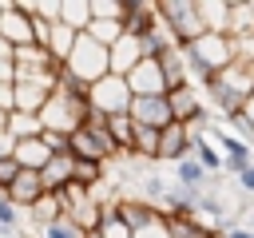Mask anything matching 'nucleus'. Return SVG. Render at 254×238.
<instances>
[{"label":"nucleus","mask_w":254,"mask_h":238,"mask_svg":"<svg viewBox=\"0 0 254 238\" xmlns=\"http://www.w3.org/2000/svg\"><path fill=\"white\" fill-rule=\"evenodd\" d=\"M198 12H202L206 32L230 36V4H222V0H198Z\"/></svg>","instance_id":"dca6fc26"},{"label":"nucleus","mask_w":254,"mask_h":238,"mask_svg":"<svg viewBox=\"0 0 254 238\" xmlns=\"http://www.w3.org/2000/svg\"><path fill=\"white\" fill-rule=\"evenodd\" d=\"M0 60H16V48H12L4 36H0Z\"/></svg>","instance_id":"72a5a7b5"},{"label":"nucleus","mask_w":254,"mask_h":238,"mask_svg":"<svg viewBox=\"0 0 254 238\" xmlns=\"http://www.w3.org/2000/svg\"><path fill=\"white\" fill-rule=\"evenodd\" d=\"M12 159L20 163V171H40V175H44V171H48V163L56 159V151H52V147L44 143V135H40V139H20Z\"/></svg>","instance_id":"ddd939ff"},{"label":"nucleus","mask_w":254,"mask_h":238,"mask_svg":"<svg viewBox=\"0 0 254 238\" xmlns=\"http://www.w3.org/2000/svg\"><path fill=\"white\" fill-rule=\"evenodd\" d=\"M60 24H67L75 32H87V24H91V0H60Z\"/></svg>","instance_id":"a211bd4d"},{"label":"nucleus","mask_w":254,"mask_h":238,"mask_svg":"<svg viewBox=\"0 0 254 238\" xmlns=\"http://www.w3.org/2000/svg\"><path fill=\"white\" fill-rule=\"evenodd\" d=\"M87 238H103V234H99V230H91V234H87Z\"/></svg>","instance_id":"4c0bfd02"},{"label":"nucleus","mask_w":254,"mask_h":238,"mask_svg":"<svg viewBox=\"0 0 254 238\" xmlns=\"http://www.w3.org/2000/svg\"><path fill=\"white\" fill-rule=\"evenodd\" d=\"M222 234H226V238H254V230H250V226H238V222H230Z\"/></svg>","instance_id":"2f4dec72"},{"label":"nucleus","mask_w":254,"mask_h":238,"mask_svg":"<svg viewBox=\"0 0 254 238\" xmlns=\"http://www.w3.org/2000/svg\"><path fill=\"white\" fill-rule=\"evenodd\" d=\"M40 119H44V131H56V135H75V131H83L87 127V119H91V103L83 99V95H71V91H60L56 87V95H52V103L40 111Z\"/></svg>","instance_id":"f03ea898"},{"label":"nucleus","mask_w":254,"mask_h":238,"mask_svg":"<svg viewBox=\"0 0 254 238\" xmlns=\"http://www.w3.org/2000/svg\"><path fill=\"white\" fill-rule=\"evenodd\" d=\"M0 226L4 230H20V206L8 194H0Z\"/></svg>","instance_id":"bb28decb"},{"label":"nucleus","mask_w":254,"mask_h":238,"mask_svg":"<svg viewBox=\"0 0 254 238\" xmlns=\"http://www.w3.org/2000/svg\"><path fill=\"white\" fill-rule=\"evenodd\" d=\"M115 214H119L131 230H143V226H151L163 210H159V206H151V202H147V198H139V194H123V202L115 206Z\"/></svg>","instance_id":"4468645a"},{"label":"nucleus","mask_w":254,"mask_h":238,"mask_svg":"<svg viewBox=\"0 0 254 238\" xmlns=\"http://www.w3.org/2000/svg\"><path fill=\"white\" fill-rule=\"evenodd\" d=\"M246 115H250V123H254V95H250V103H246Z\"/></svg>","instance_id":"c9c22d12"},{"label":"nucleus","mask_w":254,"mask_h":238,"mask_svg":"<svg viewBox=\"0 0 254 238\" xmlns=\"http://www.w3.org/2000/svg\"><path fill=\"white\" fill-rule=\"evenodd\" d=\"M131 119L139 127H151V131H167L175 123V111H171V99L167 95H135L131 103Z\"/></svg>","instance_id":"6e6552de"},{"label":"nucleus","mask_w":254,"mask_h":238,"mask_svg":"<svg viewBox=\"0 0 254 238\" xmlns=\"http://www.w3.org/2000/svg\"><path fill=\"white\" fill-rule=\"evenodd\" d=\"M0 111H16V83H0Z\"/></svg>","instance_id":"c756f323"},{"label":"nucleus","mask_w":254,"mask_h":238,"mask_svg":"<svg viewBox=\"0 0 254 238\" xmlns=\"http://www.w3.org/2000/svg\"><path fill=\"white\" fill-rule=\"evenodd\" d=\"M4 4H8V0H0V16H4Z\"/></svg>","instance_id":"58836bf2"},{"label":"nucleus","mask_w":254,"mask_h":238,"mask_svg":"<svg viewBox=\"0 0 254 238\" xmlns=\"http://www.w3.org/2000/svg\"><path fill=\"white\" fill-rule=\"evenodd\" d=\"M99 234H103V238H135V230H131V226H127V222L115 214V210H107V214H103Z\"/></svg>","instance_id":"393cba45"},{"label":"nucleus","mask_w":254,"mask_h":238,"mask_svg":"<svg viewBox=\"0 0 254 238\" xmlns=\"http://www.w3.org/2000/svg\"><path fill=\"white\" fill-rule=\"evenodd\" d=\"M103 167H107V163H95V159H75V182H79V186H87V190H95V186L103 182Z\"/></svg>","instance_id":"5701e85b"},{"label":"nucleus","mask_w":254,"mask_h":238,"mask_svg":"<svg viewBox=\"0 0 254 238\" xmlns=\"http://www.w3.org/2000/svg\"><path fill=\"white\" fill-rule=\"evenodd\" d=\"M246 226H250V230H254V210H246Z\"/></svg>","instance_id":"e433bc0d"},{"label":"nucleus","mask_w":254,"mask_h":238,"mask_svg":"<svg viewBox=\"0 0 254 238\" xmlns=\"http://www.w3.org/2000/svg\"><path fill=\"white\" fill-rule=\"evenodd\" d=\"M75 79H83L87 87H95L103 75H111V48H103V44H95L87 32L79 36V44H75V52H71V60L64 63Z\"/></svg>","instance_id":"20e7f679"},{"label":"nucleus","mask_w":254,"mask_h":238,"mask_svg":"<svg viewBox=\"0 0 254 238\" xmlns=\"http://www.w3.org/2000/svg\"><path fill=\"white\" fill-rule=\"evenodd\" d=\"M8 135H12L16 143H20V139H40V135H44V119H40V115H28V111H12Z\"/></svg>","instance_id":"aec40b11"},{"label":"nucleus","mask_w":254,"mask_h":238,"mask_svg":"<svg viewBox=\"0 0 254 238\" xmlns=\"http://www.w3.org/2000/svg\"><path fill=\"white\" fill-rule=\"evenodd\" d=\"M12 155H16V139L8 131H0V159H12Z\"/></svg>","instance_id":"7c9ffc66"},{"label":"nucleus","mask_w":254,"mask_h":238,"mask_svg":"<svg viewBox=\"0 0 254 238\" xmlns=\"http://www.w3.org/2000/svg\"><path fill=\"white\" fill-rule=\"evenodd\" d=\"M91 16L95 20H123L127 16V0H91Z\"/></svg>","instance_id":"b1692460"},{"label":"nucleus","mask_w":254,"mask_h":238,"mask_svg":"<svg viewBox=\"0 0 254 238\" xmlns=\"http://www.w3.org/2000/svg\"><path fill=\"white\" fill-rule=\"evenodd\" d=\"M230 127L238 131V139H246V143H254V123H250V115H246V111H238V115H230Z\"/></svg>","instance_id":"c85d7f7f"},{"label":"nucleus","mask_w":254,"mask_h":238,"mask_svg":"<svg viewBox=\"0 0 254 238\" xmlns=\"http://www.w3.org/2000/svg\"><path fill=\"white\" fill-rule=\"evenodd\" d=\"M250 4H254V0H250Z\"/></svg>","instance_id":"ea45409f"},{"label":"nucleus","mask_w":254,"mask_h":238,"mask_svg":"<svg viewBox=\"0 0 254 238\" xmlns=\"http://www.w3.org/2000/svg\"><path fill=\"white\" fill-rule=\"evenodd\" d=\"M0 36H4L12 48L36 44V16H28L16 0H8V4H4V16H0Z\"/></svg>","instance_id":"0eeeda50"},{"label":"nucleus","mask_w":254,"mask_h":238,"mask_svg":"<svg viewBox=\"0 0 254 238\" xmlns=\"http://www.w3.org/2000/svg\"><path fill=\"white\" fill-rule=\"evenodd\" d=\"M28 218H32L40 230H48V226H56V222H60V218H67V214H64V202H60V194H44V198H40V202L28 210Z\"/></svg>","instance_id":"f3484780"},{"label":"nucleus","mask_w":254,"mask_h":238,"mask_svg":"<svg viewBox=\"0 0 254 238\" xmlns=\"http://www.w3.org/2000/svg\"><path fill=\"white\" fill-rule=\"evenodd\" d=\"M8 119H12V115H8V111H0V131H8Z\"/></svg>","instance_id":"f704fd0d"},{"label":"nucleus","mask_w":254,"mask_h":238,"mask_svg":"<svg viewBox=\"0 0 254 238\" xmlns=\"http://www.w3.org/2000/svg\"><path fill=\"white\" fill-rule=\"evenodd\" d=\"M20 178V163L16 159H0V194H8V186Z\"/></svg>","instance_id":"cd10ccee"},{"label":"nucleus","mask_w":254,"mask_h":238,"mask_svg":"<svg viewBox=\"0 0 254 238\" xmlns=\"http://www.w3.org/2000/svg\"><path fill=\"white\" fill-rule=\"evenodd\" d=\"M167 99H171V111H175V119H179V123H187V127L202 131V123H206V103L194 95V87H190V83H187V87H175Z\"/></svg>","instance_id":"1a4fd4ad"},{"label":"nucleus","mask_w":254,"mask_h":238,"mask_svg":"<svg viewBox=\"0 0 254 238\" xmlns=\"http://www.w3.org/2000/svg\"><path fill=\"white\" fill-rule=\"evenodd\" d=\"M238 186H242V190H246V194H254V167H250V171H246V175H242V178H238Z\"/></svg>","instance_id":"473e14b6"},{"label":"nucleus","mask_w":254,"mask_h":238,"mask_svg":"<svg viewBox=\"0 0 254 238\" xmlns=\"http://www.w3.org/2000/svg\"><path fill=\"white\" fill-rule=\"evenodd\" d=\"M123 28L131 36H147L151 28H159V4H151V0H127Z\"/></svg>","instance_id":"2eb2a0df"},{"label":"nucleus","mask_w":254,"mask_h":238,"mask_svg":"<svg viewBox=\"0 0 254 238\" xmlns=\"http://www.w3.org/2000/svg\"><path fill=\"white\" fill-rule=\"evenodd\" d=\"M44 194H48V186H44V175H40V171H20V178L8 186V198H12L20 210H32Z\"/></svg>","instance_id":"f8f14e48"},{"label":"nucleus","mask_w":254,"mask_h":238,"mask_svg":"<svg viewBox=\"0 0 254 238\" xmlns=\"http://www.w3.org/2000/svg\"><path fill=\"white\" fill-rule=\"evenodd\" d=\"M71 155H75V159H95V163H107V155H103L99 139H95V135H91L87 127L71 135Z\"/></svg>","instance_id":"4be33fe9"},{"label":"nucleus","mask_w":254,"mask_h":238,"mask_svg":"<svg viewBox=\"0 0 254 238\" xmlns=\"http://www.w3.org/2000/svg\"><path fill=\"white\" fill-rule=\"evenodd\" d=\"M143 60H147V48H143V40L127 32V36H123V40L111 48V75H123V79H127V75H131V71H135Z\"/></svg>","instance_id":"9b49d317"},{"label":"nucleus","mask_w":254,"mask_h":238,"mask_svg":"<svg viewBox=\"0 0 254 238\" xmlns=\"http://www.w3.org/2000/svg\"><path fill=\"white\" fill-rule=\"evenodd\" d=\"M127 83H131L135 95H171V83H167L159 60H143V63L127 75Z\"/></svg>","instance_id":"9d476101"},{"label":"nucleus","mask_w":254,"mask_h":238,"mask_svg":"<svg viewBox=\"0 0 254 238\" xmlns=\"http://www.w3.org/2000/svg\"><path fill=\"white\" fill-rule=\"evenodd\" d=\"M194 159L206 167V175H226V155L218 151L214 139H206V131L198 135V147H194Z\"/></svg>","instance_id":"6ab92c4d"},{"label":"nucleus","mask_w":254,"mask_h":238,"mask_svg":"<svg viewBox=\"0 0 254 238\" xmlns=\"http://www.w3.org/2000/svg\"><path fill=\"white\" fill-rule=\"evenodd\" d=\"M87 103H91V111H99V115H123V111H131V103H135V91H131V83L123 79V75H103L95 87H91V95H87Z\"/></svg>","instance_id":"39448f33"},{"label":"nucleus","mask_w":254,"mask_h":238,"mask_svg":"<svg viewBox=\"0 0 254 238\" xmlns=\"http://www.w3.org/2000/svg\"><path fill=\"white\" fill-rule=\"evenodd\" d=\"M183 56H187V71H190V79H198V83L206 87V83H214V79L238 60V48H234L230 36H214V32H206V36H198L194 44H187Z\"/></svg>","instance_id":"f257e3e1"},{"label":"nucleus","mask_w":254,"mask_h":238,"mask_svg":"<svg viewBox=\"0 0 254 238\" xmlns=\"http://www.w3.org/2000/svg\"><path fill=\"white\" fill-rule=\"evenodd\" d=\"M242 36H254V4L250 0L230 4V40H242Z\"/></svg>","instance_id":"412c9836"},{"label":"nucleus","mask_w":254,"mask_h":238,"mask_svg":"<svg viewBox=\"0 0 254 238\" xmlns=\"http://www.w3.org/2000/svg\"><path fill=\"white\" fill-rule=\"evenodd\" d=\"M198 135L202 131H194V127H187V123H171L167 131H159V163H183V159H190L194 155V147H198Z\"/></svg>","instance_id":"423d86ee"},{"label":"nucleus","mask_w":254,"mask_h":238,"mask_svg":"<svg viewBox=\"0 0 254 238\" xmlns=\"http://www.w3.org/2000/svg\"><path fill=\"white\" fill-rule=\"evenodd\" d=\"M44 238H87V230H83V226H75L71 218H60L56 226H48V230H44Z\"/></svg>","instance_id":"a878e982"},{"label":"nucleus","mask_w":254,"mask_h":238,"mask_svg":"<svg viewBox=\"0 0 254 238\" xmlns=\"http://www.w3.org/2000/svg\"><path fill=\"white\" fill-rule=\"evenodd\" d=\"M159 20L167 24V32L175 36L179 48L194 44L198 36H206V24H202V12H198V0H163V4H159Z\"/></svg>","instance_id":"7ed1b4c3"}]
</instances>
